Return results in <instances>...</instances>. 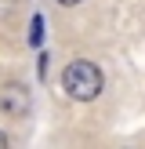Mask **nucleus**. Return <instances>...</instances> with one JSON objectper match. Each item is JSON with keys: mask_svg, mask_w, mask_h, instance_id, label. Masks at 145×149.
Masks as SVG:
<instances>
[{"mask_svg": "<svg viewBox=\"0 0 145 149\" xmlns=\"http://www.w3.org/2000/svg\"><path fill=\"white\" fill-rule=\"evenodd\" d=\"M44 40V15H33V26H29V44L33 47H40Z\"/></svg>", "mask_w": 145, "mask_h": 149, "instance_id": "nucleus-3", "label": "nucleus"}, {"mask_svg": "<svg viewBox=\"0 0 145 149\" xmlns=\"http://www.w3.org/2000/svg\"><path fill=\"white\" fill-rule=\"evenodd\" d=\"M58 4H69V7H72V4H80V0H58Z\"/></svg>", "mask_w": 145, "mask_h": 149, "instance_id": "nucleus-5", "label": "nucleus"}, {"mask_svg": "<svg viewBox=\"0 0 145 149\" xmlns=\"http://www.w3.org/2000/svg\"><path fill=\"white\" fill-rule=\"evenodd\" d=\"M0 109H4L7 116L29 113V91L22 84H4V87H0Z\"/></svg>", "mask_w": 145, "mask_h": 149, "instance_id": "nucleus-2", "label": "nucleus"}, {"mask_svg": "<svg viewBox=\"0 0 145 149\" xmlns=\"http://www.w3.org/2000/svg\"><path fill=\"white\" fill-rule=\"evenodd\" d=\"M62 87H65L69 98L91 102V98H98V91H102V69H98L94 62H87V58L69 62L65 73H62Z\"/></svg>", "mask_w": 145, "mask_h": 149, "instance_id": "nucleus-1", "label": "nucleus"}, {"mask_svg": "<svg viewBox=\"0 0 145 149\" xmlns=\"http://www.w3.org/2000/svg\"><path fill=\"white\" fill-rule=\"evenodd\" d=\"M4 146H7V135H4V131H0V149H4Z\"/></svg>", "mask_w": 145, "mask_h": 149, "instance_id": "nucleus-4", "label": "nucleus"}]
</instances>
